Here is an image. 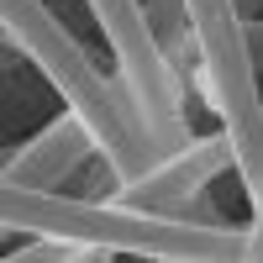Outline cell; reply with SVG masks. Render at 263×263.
Segmentation results:
<instances>
[{"label":"cell","instance_id":"6da1fadb","mask_svg":"<svg viewBox=\"0 0 263 263\" xmlns=\"http://www.w3.org/2000/svg\"><path fill=\"white\" fill-rule=\"evenodd\" d=\"M0 221L6 237H69L100 253H132L158 263H232L248 258L253 232L242 227H200L184 216L137 211L111 195H69V190H21L0 184Z\"/></svg>","mask_w":263,"mask_h":263},{"label":"cell","instance_id":"7a4b0ae2","mask_svg":"<svg viewBox=\"0 0 263 263\" xmlns=\"http://www.w3.org/2000/svg\"><path fill=\"white\" fill-rule=\"evenodd\" d=\"M0 16H6V42L37 63L42 79L63 95V105L95 132L105 163L116 168L121 184H137L142 174H153L168 158V147L147 132L132 95L121 90V79L100 74V63L84 53V42L42 0H0Z\"/></svg>","mask_w":263,"mask_h":263},{"label":"cell","instance_id":"3957f363","mask_svg":"<svg viewBox=\"0 0 263 263\" xmlns=\"http://www.w3.org/2000/svg\"><path fill=\"white\" fill-rule=\"evenodd\" d=\"M184 6L195 16V32H200V69L190 79L200 100L211 105V116L227 126L253 211L263 216V95H258L248 42H242L237 0H184Z\"/></svg>","mask_w":263,"mask_h":263},{"label":"cell","instance_id":"277c9868","mask_svg":"<svg viewBox=\"0 0 263 263\" xmlns=\"http://www.w3.org/2000/svg\"><path fill=\"white\" fill-rule=\"evenodd\" d=\"M90 16L100 21L105 42L116 53V79L121 90L132 95L137 116L147 121V132L158 137L168 153H179L195 142V126H190V105L184 90L190 79H179V69L168 63L158 32H153V16L142 0H84Z\"/></svg>","mask_w":263,"mask_h":263},{"label":"cell","instance_id":"5b68a950","mask_svg":"<svg viewBox=\"0 0 263 263\" xmlns=\"http://www.w3.org/2000/svg\"><path fill=\"white\" fill-rule=\"evenodd\" d=\"M227 163H237V147L221 132H205V137H195L190 147L168 153V158L142 174L137 184H121L111 200L121 205H137V211H163V216H184V205L195 200V195H205V184L216 179V174H227Z\"/></svg>","mask_w":263,"mask_h":263},{"label":"cell","instance_id":"8992f818","mask_svg":"<svg viewBox=\"0 0 263 263\" xmlns=\"http://www.w3.org/2000/svg\"><path fill=\"white\" fill-rule=\"evenodd\" d=\"M95 132L84 126L74 111H63L58 121H48L27 147L6 153V179L0 184H21V190H63L84 163H95Z\"/></svg>","mask_w":263,"mask_h":263},{"label":"cell","instance_id":"52a82bcc","mask_svg":"<svg viewBox=\"0 0 263 263\" xmlns=\"http://www.w3.org/2000/svg\"><path fill=\"white\" fill-rule=\"evenodd\" d=\"M147 16H153V32H158L168 63L179 69V79L195 74V69H200V32H195L190 6H184V0H147Z\"/></svg>","mask_w":263,"mask_h":263},{"label":"cell","instance_id":"ba28073f","mask_svg":"<svg viewBox=\"0 0 263 263\" xmlns=\"http://www.w3.org/2000/svg\"><path fill=\"white\" fill-rule=\"evenodd\" d=\"M242 42H248V58H253V74H258V69H263V21H258V16L242 21Z\"/></svg>","mask_w":263,"mask_h":263},{"label":"cell","instance_id":"9c48e42d","mask_svg":"<svg viewBox=\"0 0 263 263\" xmlns=\"http://www.w3.org/2000/svg\"><path fill=\"white\" fill-rule=\"evenodd\" d=\"M258 11H263V0H237V16H242V21L258 16Z\"/></svg>","mask_w":263,"mask_h":263}]
</instances>
